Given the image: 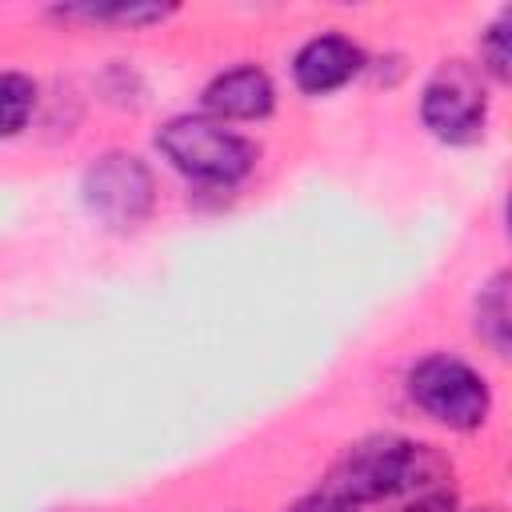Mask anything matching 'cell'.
<instances>
[{
	"instance_id": "1",
	"label": "cell",
	"mask_w": 512,
	"mask_h": 512,
	"mask_svg": "<svg viewBox=\"0 0 512 512\" xmlns=\"http://www.w3.org/2000/svg\"><path fill=\"white\" fill-rule=\"evenodd\" d=\"M448 472L452 464L432 444H420L396 432H376L348 444L344 456L328 468L320 488L356 512L396 496H420V492L444 488Z\"/></svg>"
},
{
	"instance_id": "2",
	"label": "cell",
	"mask_w": 512,
	"mask_h": 512,
	"mask_svg": "<svg viewBox=\"0 0 512 512\" xmlns=\"http://www.w3.org/2000/svg\"><path fill=\"white\" fill-rule=\"evenodd\" d=\"M152 140H156V152L192 188H208V192H232L252 176L260 160V148L248 136H240L236 128L204 112H184L164 120Z\"/></svg>"
},
{
	"instance_id": "3",
	"label": "cell",
	"mask_w": 512,
	"mask_h": 512,
	"mask_svg": "<svg viewBox=\"0 0 512 512\" xmlns=\"http://www.w3.org/2000/svg\"><path fill=\"white\" fill-rule=\"evenodd\" d=\"M408 400L448 432H476L492 416V388L480 368L452 352L420 356L404 376Z\"/></svg>"
},
{
	"instance_id": "4",
	"label": "cell",
	"mask_w": 512,
	"mask_h": 512,
	"mask_svg": "<svg viewBox=\"0 0 512 512\" xmlns=\"http://www.w3.org/2000/svg\"><path fill=\"white\" fill-rule=\"evenodd\" d=\"M80 200L88 216L100 220L108 232H136L156 212V172L144 156L128 148H108L84 168Z\"/></svg>"
},
{
	"instance_id": "5",
	"label": "cell",
	"mask_w": 512,
	"mask_h": 512,
	"mask_svg": "<svg viewBox=\"0 0 512 512\" xmlns=\"http://www.w3.org/2000/svg\"><path fill=\"white\" fill-rule=\"evenodd\" d=\"M488 76L472 60H444L420 88V124L428 136L452 148H468L484 140L488 128Z\"/></svg>"
},
{
	"instance_id": "6",
	"label": "cell",
	"mask_w": 512,
	"mask_h": 512,
	"mask_svg": "<svg viewBox=\"0 0 512 512\" xmlns=\"http://www.w3.org/2000/svg\"><path fill=\"white\" fill-rule=\"evenodd\" d=\"M200 112L220 124H260L276 112V84L260 64L224 68L204 84Z\"/></svg>"
},
{
	"instance_id": "7",
	"label": "cell",
	"mask_w": 512,
	"mask_h": 512,
	"mask_svg": "<svg viewBox=\"0 0 512 512\" xmlns=\"http://www.w3.org/2000/svg\"><path fill=\"white\" fill-rule=\"evenodd\" d=\"M368 68L364 48L344 32L308 36L292 56V84L304 96H332Z\"/></svg>"
},
{
	"instance_id": "8",
	"label": "cell",
	"mask_w": 512,
	"mask_h": 512,
	"mask_svg": "<svg viewBox=\"0 0 512 512\" xmlns=\"http://www.w3.org/2000/svg\"><path fill=\"white\" fill-rule=\"evenodd\" d=\"M472 332L500 360H508V352H512V276H508V268H496L480 284V292L472 300Z\"/></svg>"
},
{
	"instance_id": "9",
	"label": "cell",
	"mask_w": 512,
	"mask_h": 512,
	"mask_svg": "<svg viewBox=\"0 0 512 512\" xmlns=\"http://www.w3.org/2000/svg\"><path fill=\"white\" fill-rule=\"evenodd\" d=\"M60 20H84V24H120V28H152L176 16V4H64L52 8Z\"/></svg>"
},
{
	"instance_id": "10",
	"label": "cell",
	"mask_w": 512,
	"mask_h": 512,
	"mask_svg": "<svg viewBox=\"0 0 512 512\" xmlns=\"http://www.w3.org/2000/svg\"><path fill=\"white\" fill-rule=\"evenodd\" d=\"M36 100H40V84L28 72L0 68V144L28 128Z\"/></svg>"
},
{
	"instance_id": "11",
	"label": "cell",
	"mask_w": 512,
	"mask_h": 512,
	"mask_svg": "<svg viewBox=\"0 0 512 512\" xmlns=\"http://www.w3.org/2000/svg\"><path fill=\"white\" fill-rule=\"evenodd\" d=\"M508 28H512V12L500 8L496 20L480 32V72L492 84H508L512 80V48H508Z\"/></svg>"
},
{
	"instance_id": "12",
	"label": "cell",
	"mask_w": 512,
	"mask_h": 512,
	"mask_svg": "<svg viewBox=\"0 0 512 512\" xmlns=\"http://www.w3.org/2000/svg\"><path fill=\"white\" fill-rule=\"evenodd\" d=\"M400 512H464L456 492L452 488H432V492H420V496H408V504Z\"/></svg>"
},
{
	"instance_id": "13",
	"label": "cell",
	"mask_w": 512,
	"mask_h": 512,
	"mask_svg": "<svg viewBox=\"0 0 512 512\" xmlns=\"http://www.w3.org/2000/svg\"><path fill=\"white\" fill-rule=\"evenodd\" d=\"M284 512H352V508H344L336 496H328L324 488H312V492H304L300 500H292Z\"/></svg>"
}]
</instances>
